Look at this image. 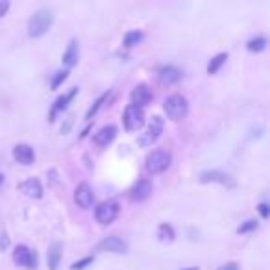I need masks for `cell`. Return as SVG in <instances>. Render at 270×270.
<instances>
[{
    "instance_id": "1",
    "label": "cell",
    "mask_w": 270,
    "mask_h": 270,
    "mask_svg": "<svg viewBox=\"0 0 270 270\" xmlns=\"http://www.w3.org/2000/svg\"><path fill=\"white\" fill-rule=\"evenodd\" d=\"M52 22H54V15L52 10L48 8H41L32 15L30 22H28V36L30 37H41L46 32L50 30Z\"/></svg>"
},
{
    "instance_id": "2",
    "label": "cell",
    "mask_w": 270,
    "mask_h": 270,
    "mask_svg": "<svg viewBox=\"0 0 270 270\" xmlns=\"http://www.w3.org/2000/svg\"><path fill=\"white\" fill-rule=\"evenodd\" d=\"M172 163V156L168 150L163 148H158V150H152V152L146 156V170L150 174H161L165 172Z\"/></svg>"
},
{
    "instance_id": "3",
    "label": "cell",
    "mask_w": 270,
    "mask_h": 270,
    "mask_svg": "<svg viewBox=\"0 0 270 270\" xmlns=\"http://www.w3.org/2000/svg\"><path fill=\"white\" fill-rule=\"evenodd\" d=\"M163 109L170 121H182V118L187 117V111H189L187 98L182 97V95H170L165 100Z\"/></svg>"
},
{
    "instance_id": "4",
    "label": "cell",
    "mask_w": 270,
    "mask_h": 270,
    "mask_svg": "<svg viewBox=\"0 0 270 270\" xmlns=\"http://www.w3.org/2000/svg\"><path fill=\"white\" fill-rule=\"evenodd\" d=\"M161 133H163V118H161V117H152V123L148 124L146 132L139 135V139H137L139 146H143V148L152 146V144L159 139V135H161Z\"/></svg>"
},
{
    "instance_id": "5",
    "label": "cell",
    "mask_w": 270,
    "mask_h": 270,
    "mask_svg": "<svg viewBox=\"0 0 270 270\" xmlns=\"http://www.w3.org/2000/svg\"><path fill=\"white\" fill-rule=\"evenodd\" d=\"M13 263L17 266H22V268L28 270H36L37 268V255L36 252H32L28 246L19 245L13 252Z\"/></svg>"
},
{
    "instance_id": "6",
    "label": "cell",
    "mask_w": 270,
    "mask_h": 270,
    "mask_svg": "<svg viewBox=\"0 0 270 270\" xmlns=\"http://www.w3.org/2000/svg\"><path fill=\"white\" fill-rule=\"evenodd\" d=\"M123 123L128 132H139L144 126V111L141 107L128 106L126 111H124Z\"/></svg>"
},
{
    "instance_id": "7",
    "label": "cell",
    "mask_w": 270,
    "mask_h": 270,
    "mask_svg": "<svg viewBox=\"0 0 270 270\" xmlns=\"http://www.w3.org/2000/svg\"><path fill=\"white\" fill-rule=\"evenodd\" d=\"M118 211H121V207H118L117 202H104V204L98 205L97 211H95V217H97V222H100V224H102V226L111 224L113 220L117 219Z\"/></svg>"
},
{
    "instance_id": "8",
    "label": "cell",
    "mask_w": 270,
    "mask_h": 270,
    "mask_svg": "<svg viewBox=\"0 0 270 270\" xmlns=\"http://www.w3.org/2000/svg\"><path fill=\"white\" fill-rule=\"evenodd\" d=\"M130 100H132L130 106H135V107H141V109H143V107L148 106L150 100H152V91L148 89V85L141 83V85L133 87L132 95H130Z\"/></svg>"
},
{
    "instance_id": "9",
    "label": "cell",
    "mask_w": 270,
    "mask_h": 270,
    "mask_svg": "<svg viewBox=\"0 0 270 270\" xmlns=\"http://www.w3.org/2000/svg\"><path fill=\"white\" fill-rule=\"evenodd\" d=\"M98 250H102V252H111V254H126L128 252V243L117 235H113V237H107L104 239L100 245H98Z\"/></svg>"
},
{
    "instance_id": "10",
    "label": "cell",
    "mask_w": 270,
    "mask_h": 270,
    "mask_svg": "<svg viewBox=\"0 0 270 270\" xmlns=\"http://www.w3.org/2000/svg\"><path fill=\"white\" fill-rule=\"evenodd\" d=\"M74 202L82 209H89L95 202V194H93V189L87 184H80L74 191Z\"/></svg>"
},
{
    "instance_id": "11",
    "label": "cell",
    "mask_w": 270,
    "mask_h": 270,
    "mask_svg": "<svg viewBox=\"0 0 270 270\" xmlns=\"http://www.w3.org/2000/svg\"><path fill=\"white\" fill-rule=\"evenodd\" d=\"M13 158H15L17 163L21 165H32L34 161H36V154H34V148L30 146V144H15V148H13Z\"/></svg>"
},
{
    "instance_id": "12",
    "label": "cell",
    "mask_w": 270,
    "mask_h": 270,
    "mask_svg": "<svg viewBox=\"0 0 270 270\" xmlns=\"http://www.w3.org/2000/svg\"><path fill=\"white\" fill-rule=\"evenodd\" d=\"M150 194H152V184L148 179H139L137 184L132 187V191H130V198L133 202H144Z\"/></svg>"
},
{
    "instance_id": "13",
    "label": "cell",
    "mask_w": 270,
    "mask_h": 270,
    "mask_svg": "<svg viewBox=\"0 0 270 270\" xmlns=\"http://www.w3.org/2000/svg\"><path fill=\"white\" fill-rule=\"evenodd\" d=\"M200 182L202 184H222V185H229V187H233V182L229 179L228 174L220 172V170H207V172H202L200 174Z\"/></svg>"
},
{
    "instance_id": "14",
    "label": "cell",
    "mask_w": 270,
    "mask_h": 270,
    "mask_svg": "<svg viewBox=\"0 0 270 270\" xmlns=\"http://www.w3.org/2000/svg\"><path fill=\"white\" fill-rule=\"evenodd\" d=\"M19 191L24 193L26 196H30V198H41L43 196V187H41V182L36 178H30L19 184Z\"/></svg>"
},
{
    "instance_id": "15",
    "label": "cell",
    "mask_w": 270,
    "mask_h": 270,
    "mask_svg": "<svg viewBox=\"0 0 270 270\" xmlns=\"http://www.w3.org/2000/svg\"><path fill=\"white\" fill-rule=\"evenodd\" d=\"M115 135H117V128L113 126V124H109V126L100 128V130L95 133L93 141H95V144H98V146H107V144L115 139Z\"/></svg>"
},
{
    "instance_id": "16",
    "label": "cell",
    "mask_w": 270,
    "mask_h": 270,
    "mask_svg": "<svg viewBox=\"0 0 270 270\" xmlns=\"http://www.w3.org/2000/svg\"><path fill=\"white\" fill-rule=\"evenodd\" d=\"M159 78V83L161 85H174V83L179 82V78H182V72L176 69V67H163L158 74Z\"/></svg>"
},
{
    "instance_id": "17",
    "label": "cell",
    "mask_w": 270,
    "mask_h": 270,
    "mask_svg": "<svg viewBox=\"0 0 270 270\" xmlns=\"http://www.w3.org/2000/svg\"><path fill=\"white\" fill-rule=\"evenodd\" d=\"M78 57H80V46H78L76 39H72L67 46L65 54H63V63H65L67 69H71L78 63Z\"/></svg>"
},
{
    "instance_id": "18",
    "label": "cell",
    "mask_w": 270,
    "mask_h": 270,
    "mask_svg": "<svg viewBox=\"0 0 270 270\" xmlns=\"http://www.w3.org/2000/svg\"><path fill=\"white\" fill-rule=\"evenodd\" d=\"M78 95V87H74V89H71V91L67 93V95H63V97H59L56 100V104H54V107H52V113H50V121H54V115H56L57 111H63V109H67V106H69V102H71L72 98Z\"/></svg>"
},
{
    "instance_id": "19",
    "label": "cell",
    "mask_w": 270,
    "mask_h": 270,
    "mask_svg": "<svg viewBox=\"0 0 270 270\" xmlns=\"http://www.w3.org/2000/svg\"><path fill=\"white\" fill-rule=\"evenodd\" d=\"M48 270H57L59 266V259H62V245L59 243H54V245L48 248Z\"/></svg>"
},
{
    "instance_id": "20",
    "label": "cell",
    "mask_w": 270,
    "mask_h": 270,
    "mask_svg": "<svg viewBox=\"0 0 270 270\" xmlns=\"http://www.w3.org/2000/svg\"><path fill=\"white\" fill-rule=\"evenodd\" d=\"M158 237H159V241H163V243H172L174 241V229H172V226L170 224H161L158 228Z\"/></svg>"
},
{
    "instance_id": "21",
    "label": "cell",
    "mask_w": 270,
    "mask_h": 270,
    "mask_svg": "<svg viewBox=\"0 0 270 270\" xmlns=\"http://www.w3.org/2000/svg\"><path fill=\"white\" fill-rule=\"evenodd\" d=\"M226 59H228V54H219V56H215L207 65V74H217L220 67L226 63Z\"/></svg>"
},
{
    "instance_id": "22",
    "label": "cell",
    "mask_w": 270,
    "mask_h": 270,
    "mask_svg": "<svg viewBox=\"0 0 270 270\" xmlns=\"http://www.w3.org/2000/svg\"><path fill=\"white\" fill-rule=\"evenodd\" d=\"M246 48H248L250 52H263L266 48V39L265 37H254V39H250L248 43H246Z\"/></svg>"
},
{
    "instance_id": "23",
    "label": "cell",
    "mask_w": 270,
    "mask_h": 270,
    "mask_svg": "<svg viewBox=\"0 0 270 270\" xmlns=\"http://www.w3.org/2000/svg\"><path fill=\"white\" fill-rule=\"evenodd\" d=\"M141 39H143V34L141 32H128L126 36H124V46H128V48H132V46L139 45L141 43Z\"/></svg>"
},
{
    "instance_id": "24",
    "label": "cell",
    "mask_w": 270,
    "mask_h": 270,
    "mask_svg": "<svg viewBox=\"0 0 270 270\" xmlns=\"http://www.w3.org/2000/svg\"><path fill=\"white\" fill-rule=\"evenodd\" d=\"M106 100H107V95H102V97L98 98L97 102L93 104V106H91V109H89V111H87V115H85V118H87V121H91V118L95 117V115H97V111H98V109H100V107L104 106V102H106Z\"/></svg>"
},
{
    "instance_id": "25",
    "label": "cell",
    "mask_w": 270,
    "mask_h": 270,
    "mask_svg": "<svg viewBox=\"0 0 270 270\" xmlns=\"http://www.w3.org/2000/svg\"><path fill=\"white\" fill-rule=\"evenodd\" d=\"M67 76H69V71H59V72H56V76L52 78V89H57V87L62 85L63 82L67 80Z\"/></svg>"
},
{
    "instance_id": "26",
    "label": "cell",
    "mask_w": 270,
    "mask_h": 270,
    "mask_svg": "<svg viewBox=\"0 0 270 270\" xmlns=\"http://www.w3.org/2000/svg\"><path fill=\"white\" fill-rule=\"evenodd\" d=\"M255 228H257V222H255V220H246L245 224L239 226L237 231H239V233H248V231H254Z\"/></svg>"
},
{
    "instance_id": "27",
    "label": "cell",
    "mask_w": 270,
    "mask_h": 270,
    "mask_svg": "<svg viewBox=\"0 0 270 270\" xmlns=\"http://www.w3.org/2000/svg\"><path fill=\"white\" fill-rule=\"evenodd\" d=\"M93 263V257H83L82 261H76V263H72L71 270H83L87 265H91Z\"/></svg>"
},
{
    "instance_id": "28",
    "label": "cell",
    "mask_w": 270,
    "mask_h": 270,
    "mask_svg": "<svg viewBox=\"0 0 270 270\" xmlns=\"http://www.w3.org/2000/svg\"><path fill=\"white\" fill-rule=\"evenodd\" d=\"M257 209H259V213H261V217H263V219H268L270 211H268V205H266L265 202H261V204L257 205Z\"/></svg>"
},
{
    "instance_id": "29",
    "label": "cell",
    "mask_w": 270,
    "mask_h": 270,
    "mask_svg": "<svg viewBox=\"0 0 270 270\" xmlns=\"http://www.w3.org/2000/svg\"><path fill=\"white\" fill-rule=\"evenodd\" d=\"M8 10H10V2L8 0H0V19L8 13Z\"/></svg>"
},
{
    "instance_id": "30",
    "label": "cell",
    "mask_w": 270,
    "mask_h": 270,
    "mask_svg": "<svg viewBox=\"0 0 270 270\" xmlns=\"http://www.w3.org/2000/svg\"><path fill=\"white\" fill-rule=\"evenodd\" d=\"M219 270H239V265L233 263V261H229V263H224V265L220 266Z\"/></svg>"
},
{
    "instance_id": "31",
    "label": "cell",
    "mask_w": 270,
    "mask_h": 270,
    "mask_svg": "<svg viewBox=\"0 0 270 270\" xmlns=\"http://www.w3.org/2000/svg\"><path fill=\"white\" fill-rule=\"evenodd\" d=\"M4 184V176H2V174H0V185Z\"/></svg>"
},
{
    "instance_id": "32",
    "label": "cell",
    "mask_w": 270,
    "mask_h": 270,
    "mask_svg": "<svg viewBox=\"0 0 270 270\" xmlns=\"http://www.w3.org/2000/svg\"><path fill=\"white\" fill-rule=\"evenodd\" d=\"M184 270H198V266H191V268H184Z\"/></svg>"
}]
</instances>
